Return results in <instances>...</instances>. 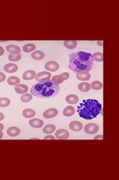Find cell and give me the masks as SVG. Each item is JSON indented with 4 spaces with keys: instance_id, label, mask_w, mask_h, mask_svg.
Masks as SVG:
<instances>
[{
    "instance_id": "5bb4252c",
    "label": "cell",
    "mask_w": 119,
    "mask_h": 180,
    "mask_svg": "<svg viewBox=\"0 0 119 180\" xmlns=\"http://www.w3.org/2000/svg\"><path fill=\"white\" fill-rule=\"evenodd\" d=\"M4 70L8 73H14L18 70V66L13 63H8L4 66Z\"/></svg>"
},
{
    "instance_id": "3957f363",
    "label": "cell",
    "mask_w": 119,
    "mask_h": 180,
    "mask_svg": "<svg viewBox=\"0 0 119 180\" xmlns=\"http://www.w3.org/2000/svg\"><path fill=\"white\" fill-rule=\"evenodd\" d=\"M60 91L59 85L52 83L51 81L39 82L31 87V93L32 95L42 98H52L58 94Z\"/></svg>"
},
{
    "instance_id": "2e32d148",
    "label": "cell",
    "mask_w": 119,
    "mask_h": 180,
    "mask_svg": "<svg viewBox=\"0 0 119 180\" xmlns=\"http://www.w3.org/2000/svg\"><path fill=\"white\" fill-rule=\"evenodd\" d=\"M36 72H35V71H33V70H28V71H26L25 72H24L23 77L25 80H32L36 77Z\"/></svg>"
},
{
    "instance_id": "30bf717a",
    "label": "cell",
    "mask_w": 119,
    "mask_h": 180,
    "mask_svg": "<svg viewBox=\"0 0 119 180\" xmlns=\"http://www.w3.org/2000/svg\"><path fill=\"white\" fill-rule=\"evenodd\" d=\"M58 114V110L55 108H51V109L47 110L43 113V116L46 119H51L54 118Z\"/></svg>"
},
{
    "instance_id": "6da1fadb",
    "label": "cell",
    "mask_w": 119,
    "mask_h": 180,
    "mask_svg": "<svg viewBox=\"0 0 119 180\" xmlns=\"http://www.w3.org/2000/svg\"><path fill=\"white\" fill-rule=\"evenodd\" d=\"M94 61L91 53L83 51L75 52L69 56V68L75 73L80 71L89 72L92 69Z\"/></svg>"
},
{
    "instance_id": "74e56055",
    "label": "cell",
    "mask_w": 119,
    "mask_h": 180,
    "mask_svg": "<svg viewBox=\"0 0 119 180\" xmlns=\"http://www.w3.org/2000/svg\"><path fill=\"white\" fill-rule=\"evenodd\" d=\"M98 44L99 45V46H103V43H102V42H101V41H98Z\"/></svg>"
},
{
    "instance_id": "484cf974",
    "label": "cell",
    "mask_w": 119,
    "mask_h": 180,
    "mask_svg": "<svg viewBox=\"0 0 119 180\" xmlns=\"http://www.w3.org/2000/svg\"><path fill=\"white\" fill-rule=\"evenodd\" d=\"M90 87L94 90H99L103 88V83L100 81H94L90 84Z\"/></svg>"
},
{
    "instance_id": "e0dca14e",
    "label": "cell",
    "mask_w": 119,
    "mask_h": 180,
    "mask_svg": "<svg viewBox=\"0 0 119 180\" xmlns=\"http://www.w3.org/2000/svg\"><path fill=\"white\" fill-rule=\"evenodd\" d=\"M20 129L16 127H11L7 131V134L10 137H16L20 134Z\"/></svg>"
},
{
    "instance_id": "ac0fdd59",
    "label": "cell",
    "mask_w": 119,
    "mask_h": 180,
    "mask_svg": "<svg viewBox=\"0 0 119 180\" xmlns=\"http://www.w3.org/2000/svg\"><path fill=\"white\" fill-rule=\"evenodd\" d=\"M75 113V109L74 107L72 106H68L65 109L63 110V114L64 116H66V117H70V116H73L74 114Z\"/></svg>"
},
{
    "instance_id": "d590c367",
    "label": "cell",
    "mask_w": 119,
    "mask_h": 180,
    "mask_svg": "<svg viewBox=\"0 0 119 180\" xmlns=\"http://www.w3.org/2000/svg\"><path fill=\"white\" fill-rule=\"evenodd\" d=\"M4 118H5V116H4V114H2V113H0V121L3 120Z\"/></svg>"
},
{
    "instance_id": "8992f818",
    "label": "cell",
    "mask_w": 119,
    "mask_h": 180,
    "mask_svg": "<svg viewBox=\"0 0 119 180\" xmlns=\"http://www.w3.org/2000/svg\"><path fill=\"white\" fill-rule=\"evenodd\" d=\"M51 77V74L48 71H42V72L38 73L36 75L35 79L39 82H46L50 80Z\"/></svg>"
},
{
    "instance_id": "8d00e7d4",
    "label": "cell",
    "mask_w": 119,
    "mask_h": 180,
    "mask_svg": "<svg viewBox=\"0 0 119 180\" xmlns=\"http://www.w3.org/2000/svg\"><path fill=\"white\" fill-rule=\"evenodd\" d=\"M3 129H4V125L2 124V123H0V131H2Z\"/></svg>"
},
{
    "instance_id": "4fadbf2b",
    "label": "cell",
    "mask_w": 119,
    "mask_h": 180,
    "mask_svg": "<svg viewBox=\"0 0 119 180\" xmlns=\"http://www.w3.org/2000/svg\"><path fill=\"white\" fill-rule=\"evenodd\" d=\"M6 50L11 54H20L21 49L18 46L13 44H10L6 46Z\"/></svg>"
},
{
    "instance_id": "cb8c5ba5",
    "label": "cell",
    "mask_w": 119,
    "mask_h": 180,
    "mask_svg": "<svg viewBox=\"0 0 119 180\" xmlns=\"http://www.w3.org/2000/svg\"><path fill=\"white\" fill-rule=\"evenodd\" d=\"M78 89L80 91L83 92V93H87V92H89L91 89L90 87V84L88 83H79L78 85Z\"/></svg>"
},
{
    "instance_id": "d4e9b609",
    "label": "cell",
    "mask_w": 119,
    "mask_h": 180,
    "mask_svg": "<svg viewBox=\"0 0 119 180\" xmlns=\"http://www.w3.org/2000/svg\"><path fill=\"white\" fill-rule=\"evenodd\" d=\"M8 83L9 85H11V86H16V85L20 84V78L17 77H10L8 78V80H7Z\"/></svg>"
},
{
    "instance_id": "ffe728a7",
    "label": "cell",
    "mask_w": 119,
    "mask_h": 180,
    "mask_svg": "<svg viewBox=\"0 0 119 180\" xmlns=\"http://www.w3.org/2000/svg\"><path fill=\"white\" fill-rule=\"evenodd\" d=\"M36 115V112H35L34 110L32 109H26L24 110L23 112V116L25 118H27V119H31L33 118L34 116Z\"/></svg>"
},
{
    "instance_id": "d6a6232c",
    "label": "cell",
    "mask_w": 119,
    "mask_h": 180,
    "mask_svg": "<svg viewBox=\"0 0 119 180\" xmlns=\"http://www.w3.org/2000/svg\"><path fill=\"white\" fill-rule=\"evenodd\" d=\"M44 140H55V138L54 137V136L48 135V136H46V137H45Z\"/></svg>"
},
{
    "instance_id": "83f0119b",
    "label": "cell",
    "mask_w": 119,
    "mask_h": 180,
    "mask_svg": "<svg viewBox=\"0 0 119 180\" xmlns=\"http://www.w3.org/2000/svg\"><path fill=\"white\" fill-rule=\"evenodd\" d=\"M11 101L7 98H0V108H6L10 105Z\"/></svg>"
},
{
    "instance_id": "ba28073f",
    "label": "cell",
    "mask_w": 119,
    "mask_h": 180,
    "mask_svg": "<svg viewBox=\"0 0 119 180\" xmlns=\"http://www.w3.org/2000/svg\"><path fill=\"white\" fill-rule=\"evenodd\" d=\"M59 68H60L59 64L54 61L48 62L46 63V65H45V68H46V70L49 71H56L59 69Z\"/></svg>"
},
{
    "instance_id": "603a6c76",
    "label": "cell",
    "mask_w": 119,
    "mask_h": 180,
    "mask_svg": "<svg viewBox=\"0 0 119 180\" xmlns=\"http://www.w3.org/2000/svg\"><path fill=\"white\" fill-rule=\"evenodd\" d=\"M64 46L69 50H73L77 47V42L76 41H65L63 42Z\"/></svg>"
},
{
    "instance_id": "4316f807",
    "label": "cell",
    "mask_w": 119,
    "mask_h": 180,
    "mask_svg": "<svg viewBox=\"0 0 119 180\" xmlns=\"http://www.w3.org/2000/svg\"><path fill=\"white\" fill-rule=\"evenodd\" d=\"M36 46H35L34 44H25V46H23V50L25 53H30V52H32L33 50H35Z\"/></svg>"
},
{
    "instance_id": "7c38bea8",
    "label": "cell",
    "mask_w": 119,
    "mask_h": 180,
    "mask_svg": "<svg viewBox=\"0 0 119 180\" xmlns=\"http://www.w3.org/2000/svg\"><path fill=\"white\" fill-rule=\"evenodd\" d=\"M69 128L74 131H80L83 129V124L78 121H73L69 124Z\"/></svg>"
},
{
    "instance_id": "277c9868",
    "label": "cell",
    "mask_w": 119,
    "mask_h": 180,
    "mask_svg": "<svg viewBox=\"0 0 119 180\" xmlns=\"http://www.w3.org/2000/svg\"><path fill=\"white\" fill-rule=\"evenodd\" d=\"M69 78V74L67 72L65 73H63V74H61V75H55V76H54L52 77V79H51V82L54 83H55V84H61V83L63 82V81L66 80H68Z\"/></svg>"
},
{
    "instance_id": "52a82bcc",
    "label": "cell",
    "mask_w": 119,
    "mask_h": 180,
    "mask_svg": "<svg viewBox=\"0 0 119 180\" xmlns=\"http://www.w3.org/2000/svg\"><path fill=\"white\" fill-rule=\"evenodd\" d=\"M55 137L58 140H66L69 137V133L64 129H59L55 132Z\"/></svg>"
},
{
    "instance_id": "9c48e42d",
    "label": "cell",
    "mask_w": 119,
    "mask_h": 180,
    "mask_svg": "<svg viewBox=\"0 0 119 180\" xmlns=\"http://www.w3.org/2000/svg\"><path fill=\"white\" fill-rule=\"evenodd\" d=\"M28 124L31 127L34 128H40L43 126L44 125V122L43 121L39 119H32L31 120H29Z\"/></svg>"
},
{
    "instance_id": "f1b7e54d",
    "label": "cell",
    "mask_w": 119,
    "mask_h": 180,
    "mask_svg": "<svg viewBox=\"0 0 119 180\" xmlns=\"http://www.w3.org/2000/svg\"><path fill=\"white\" fill-rule=\"evenodd\" d=\"M21 58L22 56L20 54H10L8 56V60L11 62H18Z\"/></svg>"
},
{
    "instance_id": "7a4b0ae2",
    "label": "cell",
    "mask_w": 119,
    "mask_h": 180,
    "mask_svg": "<svg viewBox=\"0 0 119 180\" xmlns=\"http://www.w3.org/2000/svg\"><path fill=\"white\" fill-rule=\"evenodd\" d=\"M102 111V105L95 99H87L83 101L77 107L79 116L87 120L95 119Z\"/></svg>"
},
{
    "instance_id": "44dd1931",
    "label": "cell",
    "mask_w": 119,
    "mask_h": 180,
    "mask_svg": "<svg viewBox=\"0 0 119 180\" xmlns=\"http://www.w3.org/2000/svg\"><path fill=\"white\" fill-rule=\"evenodd\" d=\"M31 58L36 60H40L45 57V54L43 52L40 51V50H37V51L31 53Z\"/></svg>"
},
{
    "instance_id": "7402d4cb",
    "label": "cell",
    "mask_w": 119,
    "mask_h": 180,
    "mask_svg": "<svg viewBox=\"0 0 119 180\" xmlns=\"http://www.w3.org/2000/svg\"><path fill=\"white\" fill-rule=\"evenodd\" d=\"M56 130V126L54 125H47L42 129V131L46 134H51L54 133Z\"/></svg>"
},
{
    "instance_id": "4dcf8cb0",
    "label": "cell",
    "mask_w": 119,
    "mask_h": 180,
    "mask_svg": "<svg viewBox=\"0 0 119 180\" xmlns=\"http://www.w3.org/2000/svg\"><path fill=\"white\" fill-rule=\"evenodd\" d=\"M32 98H33L32 95L30 94H24L23 96H21V98H20L21 101L24 103H27L28 102V101H31Z\"/></svg>"
},
{
    "instance_id": "d6986e66",
    "label": "cell",
    "mask_w": 119,
    "mask_h": 180,
    "mask_svg": "<svg viewBox=\"0 0 119 180\" xmlns=\"http://www.w3.org/2000/svg\"><path fill=\"white\" fill-rule=\"evenodd\" d=\"M65 101L67 103L70 104H76L79 101V98L78 96L75 95H69L66 96Z\"/></svg>"
},
{
    "instance_id": "5b68a950",
    "label": "cell",
    "mask_w": 119,
    "mask_h": 180,
    "mask_svg": "<svg viewBox=\"0 0 119 180\" xmlns=\"http://www.w3.org/2000/svg\"><path fill=\"white\" fill-rule=\"evenodd\" d=\"M98 130H99V127L95 123H89L86 125L84 127L85 132L87 134H95L98 132Z\"/></svg>"
},
{
    "instance_id": "f546056e",
    "label": "cell",
    "mask_w": 119,
    "mask_h": 180,
    "mask_svg": "<svg viewBox=\"0 0 119 180\" xmlns=\"http://www.w3.org/2000/svg\"><path fill=\"white\" fill-rule=\"evenodd\" d=\"M94 60L97 62H103L104 55L102 53H95L92 55Z\"/></svg>"
},
{
    "instance_id": "836d02e7",
    "label": "cell",
    "mask_w": 119,
    "mask_h": 180,
    "mask_svg": "<svg viewBox=\"0 0 119 180\" xmlns=\"http://www.w3.org/2000/svg\"><path fill=\"white\" fill-rule=\"evenodd\" d=\"M4 53H5V50H4V48L0 46V56H2V55L4 54Z\"/></svg>"
},
{
    "instance_id": "8fae6325",
    "label": "cell",
    "mask_w": 119,
    "mask_h": 180,
    "mask_svg": "<svg viewBox=\"0 0 119 180\" xmlns=\"http://www.w3.org/2000/svg\"><path fill=\"white\" fill-rule=\"evenodd\" d=\"M76 77L79 80L87 81L89 80V79L91 78V75L89 72H87V71H80V72L77 73Z\"/></svg>"
},
{
    "instance_id": "9a60e30c",
    "label": "cell",
    "mask_w": 119,
    "mask_h": 180,
    "mask_svg": "<svg viewBox=\"0 0 119 180\" xmlns=\"http://www.w3.org/2000/svg\"><path fill=\"white\" fill-rule=\"evenodd\" d=\"M15 91L18 94H25L28 91V87L26 85L24 84H18L15 86Z\"/></svg>"
},
{
    "instance_id": "f35d334b",
    "label": "cell",
    "mask_w": 119,
    "mask_h": 180,
    "mask_svg": "<svg viewBox=\"0 0 119 180\" xmlns=\"http://www.w3.org/2000/svg\"><path fill=\"white\" fill-rule=\"evenodd\" d=\"M3 137V133L2 132V131H0V140Z\"/></svg>"
},
{
    "instance_id": "1f68e13d",
    "label": "cell",
    "mask_w": 119,
    "mask_h": 180,
    "mask_svg": "<svg viewBox=\"0 0 119 180\" xmlns=\"http://www.w3.org/2000/svg\"><path fill=\"white\" fill-rule=\"evenodd\" d=\"M5 79H6V77H5V75H4L3 73L0 72V83H2V82H3V81H5Z\"/></svg>"
},
{
    "instance_id": "e575fe53",
    "label": "cell",
    "mask_w": 119,
    "mask_h": 180,
    "mask_svg": "<svg viewBox=\"0 0 119 180\" xmlns=\"http://www.w3.org/2000/svg\"><path fill=\"white\" fill-rule=\"evenodd\" d=\"M102 139H103V136L102 135H98L94 137V140H102Z\"/></svg>"
}]
</instances>
